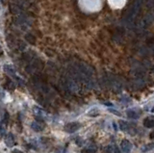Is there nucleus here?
<instances>
[{"mask_svg": "<svg viewBox=\"0 0 154 153\" xmlns=\"http://www.w3.org/2000/svg\"><path fill=\"white\" fill-rule=\"evenodd\" d=\"M150 136H151V138H152V139H154V132H152V133H151Z\"/></svg>", "mask_w": 154, "mask_h": 153, "instance_id": "8", "label": "nucleus"}, {"mask_svg": "<svg viewBox=\"0 0 154 153\" xmlns=\"http://www.w3.org/2000/svg\"><path fill=\"white\" fill-rule=\"evenodd\" d=\"M13 153H23L22 151H20V150H18V149H15L13 151Z\"/></svg>", "mask_w": 154, "mask_h": 153, "instance_id": "7", "label": "nucleus"}, {"mask_svg": "<svg viewBox=\"0 0 154 153\" xmlns=\"http://www.w3.org/2000/svg\"><path fill=\"white\" fill-rule=\"evenodd\" d=\"M80 123L78 122H70L65 125V131L67 133H74L80 128Z\"/></svg>", "mask_w": 154, "mask_h": 153, "instance_id": "1", "label": "nucleus"}, {"mask_svg": "<svg viewBox=\"0 0 154 153\" xmlns=\"http://www.w3.org/2000/svg\"><path fill=\"white\" fill-rule=\"evenodd\" d=\"M5 143L8 147H13L14 143H15V139H14V136L11 134H8L5 138Z\"/></svg>", "mask_w": 154, "mask_h": 153, "instance_id": "2", "label": "nucleus"}, {"mask_svg": "<svg viewBox=\"0 0 154 153\" xmlns=\"http://www.w3.org/2000/svg\"><path fill=\"white\" fill-rule=\"evenodd\" d=\"M121 146H122V149L124 151H128L129 148H130V144H129V143L127 142V141H123Z\"/></svg>", "mask_w": 154, "mask_h": 153, "instance_id": "6", "label": "nucleus"}, {"mask_svg": "<svg viewBox=\"0 0 154 153\" xmlns=\"http://www.w3.org/2000/svg\"><path fill=\"white\" fill-rule=\"evenodd\" d=\"M1 128H2V126H1V123H0V130H1Z\"/></svg>", "mask_w": 154, "mask_h": 153, "instance_id": "9", "label": "nucleus"}, {"mask_svg": "<svg viewBox=\"0 0 154 153\" xmlns=\"http://www.w3.org/2000/svg\"><path fill=\"white\" fill-rule=\"evenodd\" d=\"M34 111H35V114L37 115L39 118H44V116H45V112L40 110V108H34Z\"/></svg>", "mask_w": 154, "mask_h": 153, "instance_id": "5", "label": "nucleus"}, {"mask_svg": "<svg viewBox=\"0 0 154 153\" xmlns=\"http://www.w3.org/2000/svg\"><path fill=\"white\" fill-rule=\"evenodd\" d=\"M31 127H32V129H33L34 131H36V132H40V131L43 130V126L40 123L37 122H34L33 123H32Z\"/></svg>", "mask_w": 154, "mask_h": 153, "instance_id": "3", "label": "nucleus"}, {"mask_svg": "<svg viewBox=\"0 0 154 153\" xmlns=\"http://www.w3.org/2000/svg\"><path fill=\"white\" fill-rule=\"evenodd\" d=\"M144 125L147 128L154 127V119H145L144 122Z\"/></svg>", "mask_w": 154, "mask_h": 153, "instance_id": "4", "label": "nucleus"}]
</instances>
